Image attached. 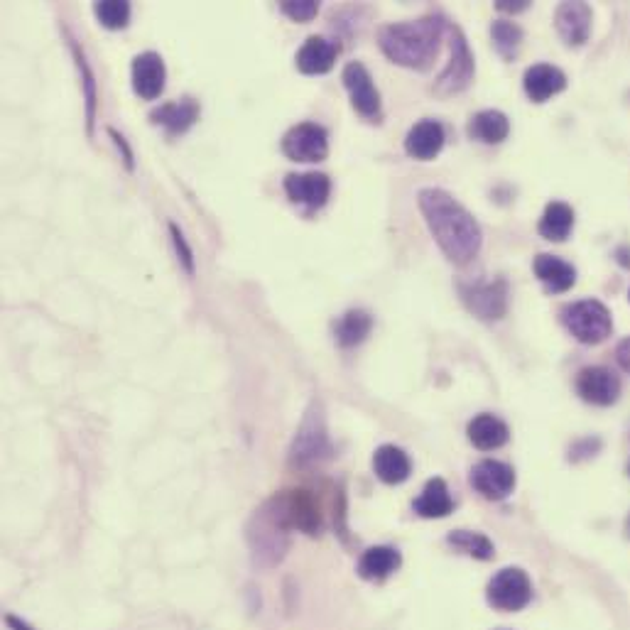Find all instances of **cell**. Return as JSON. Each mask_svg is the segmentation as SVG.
Masks as SVG:
<instances>
[{
    "label": "cell",
    "mask_w": 630,
    "mask_h": 630,
    "mask_svg": "<svg viewBox=\"0 0 630 630\" xmlns=\"http://www.w3.org/2000/svg\"><path fill=\"white\" fill-rule=\"evenodd\" d=\"M417 204L437 246L454 265H469L479 255L483 246L479 221L464 204L456 202L452 194L427 187L417 194Z\"/></svg>",
    "instance_id": "1"
},
{
    "label": "cell",
    "mask_w": 630,
    "mask_h": 630,
    "mask_svg": "<svg viewBox=\"0 0 630 630\" xmlns=\"http://www.w3.org/2000/svg\"><path fill=\"white\" fill-rule=\"evenodd\" d=\"M449 23L439 15L410 20V23H390L378 30V47L385 57L398 67L427 72L442 50V37Z\"/></svg>",
    "instance_id": "2"
},
{
    "label": "cell",
    "mask_w": 630,
    "mask_h": 630,
    "mask_svg": "<svg viewBox=\"0 0 630 630\" xmlns=\"http://www.w3.org/2000/svg\"><path fill=\"white\" fill-rule=\"evenodd\" d=\"M248 545H251V555L255 567L270 569L282 562L287 547H290V525L285 523L278 496L265 501L253 513L251 523H248Z\"/></svg>",
    "instance_id": "3"
},
{
    "label": "cell",
    "mask_w": 630,
    "mask_h": 630,
    "mask_svg": "<svg viewBox=\"0 0 630 630\" xmlns=\"http://www.w3.org/2000/svg\"><path fill=\"white\" fill-rule=\"evenodd\" d=\"M562 322L579 344L596 346L606 341L613 331L611 312L599 300H581L562 309Z\"/></svg>",
    "instance_id": "4"
},
{
    "label": "cell",
    "mask_w": 630,
    "mask_h": 630,
    "mask_svg": "<svg viewBox=\"0 0 630 630\" xmlns=\"http://www.w3.org/2000/svg\"><path fill=\"white\" fill-rule=\"evenodd\" d=\"M331 454L327 422H324V412L319 403L309 405L307 415H304L300 429L295 434V442L290 449V464L295 469H309V466L319 464Z\"/></svg>",
    "instance_id": "5"
},
{
    "label": "cell",
    "mask_w": 630,
    "mask_h": 630,
    "mask_svg": "<svg viewBox=\"0 0 630 630\" xmlns=\"http://www.w3.org/2000/svg\"><path fill=\"white\" fill-rule=\"evenodd\" d=\"M449 35H452V42H449V45H452V59H449V64L444 67V72L439 74L437 84H434V94L439 96L461 94V91L474 81L476 72L474 54L469 50V42H466L464 32L456 25H449Z\"/></svg>",
    "instance_id": "6"
},
{
    "label": "cell",
    "mask_w": 630,
    "mask_h": 630,
    "mask_svg": "<svg viewBox=\"0 0 630 630\" xmlns=\"http://www.w3.org/2000/svg\"><path fill=\"white\" fill-rule=\"evenodd\" d=\"M488 604L498 611L515 613L523 611L532 599L530 577L520 567H505L488 584Z\"/></svg>",
    "instance_id": "7"
},
{
    "label": "cell",
    "mask_w": 630,
    "mask_h": 630,
    "mask_svg": "<svg viewBox=\"0 0 630 630\" xmlns=\"http://www.w3.org/2000/svg\"><path fill=\"white\" fill-rule=\"evenodd\" d=\"M459 295L466 307L483 319V322H496L508 312V282H461Z\"/></svg>",
    "instance_id": "8"
},
{
    "label": "cell",
    "mask_w": 630,
    "mask_h": 630,
    "mask_svg": "<svg viewBox=\"0 0 630 630\" xmlns=\"http://www.w3.org/2000/svg\"><path fill=\"white\" fill-rule=\"evenodd\" d=\"M280 148L292 162H324L329 157V133L319 123H297L287 130Z\"/></svg>",
    "instance_id": "9"
},
{
    "label": "cell",
    "mask_w": 630,
    "mask_h": 630,
    "mask_svg": "<svg viewBox=\"0 0 630 630\" xmlns=\"http://www.w3.org/2000/svg\"><path fill=\"white\" fill-rule=\"evenodd\" d=\"M346 91L351 96V106L361 113L363 118H380V91L373 81L366 64L349 62L341 74Z\"/></svg>",
    "instance_id": "10"
},
{
    "label": "cell",
    "mask_w": 630,
    "mask_h": 630,
    "mask_svg": "<svg viewBox=\"0 0 630 630\" xmlns=\"http://www.w3.org/2000/svg\"><path fill=\"white\" fill-rule=\"evenodd\" d=\"M280 510L290 530H300L304 535H317L322 530V510L317 498L309 491H285L278 496Z\"/></svg>",
    "instance_id": "11"
},
{
    "label": "cell",
    "mask_w": 630,
    "mask_h": 630,
    "mask_svg": "<svg viewBox=\"0 0 630 630\" xmlns=\"http://www.w3.org/2000/svg\"><path fill=\"white\" fill-rule=\"evenodd\" d=\"M471 486L481 493L486 501H503L515 488L513 466L496 459H483L471 471Z\"/></svg>",
    "instance_id": "12"
},
{
    "label": "cell",
    "mask_w": 630,
    "mask_h": 630,
    "mask_svg": "<svg viewBox=\"0 0 630 630\" xmlns=\"http://www.w3.org/2000/svg\"><path fill=\"white\" fill-rule=\"evenodd\" d=\"M577 393L584 403L608 407L621 395V380L604 366H586L577 376Z\"/></svg>",
    "instance_id": "13"
},
{
    "label": "cell",
    "mask_w": 630,
    "mask_h": 630,
    "mask_svg": "<svg viewBox=\"0 0 630 630\" xmlns=\"http://www.w3.org/2000/svg\"><path fill=\"white\" fill-rule=\"evenodd\" d=\"M199 116H202V106H199V101L184 96V99L167 101V103H162V106L152 108L150 123L152 126L165 130L167 138H177V135L187 133V130L199 121Z\"/></svg>",
    "instance_id": "14"
},
{
    "label": "cell",
    "mask_w": 630,
    "mask_h": 630,
    "mask_svg": "<svg viewBox=\"0 0 630 630\" xmlns=\"http://www.w3.org/2000/svg\"><path fill=\"white\" fill-rule=\"evenodd\" d=\"M130 79H133V91L143 101L160 99L165 91L167 81V67L165 59L157 52H143L133 59V69H130Z\"/></svg>",
    "instance_id": "15"
},
{
    "label": "cell",
    "mask_w": 630,
    "mask_h": 630,
    "mask_svg": "<svg viewBox=\"0 0 630 630\" xmlns=\"http://www.w3.org/2000/svg\"><path fill=\"white\" fill-rule=\"evenodd\" d=\"M285 192L292 204L322 209L331 194V179L324 172H302L285 177Z\"/></svg>",
    "instance_id": "16"
},
{
    "label": "cell",
    "mask_w": 630,
    "mask_h": 630,
    "mask_svg": "<svg viewBox=\"0 0 630 630\" xmlns=\"http://www.w3.org/2000/svg\"><path fill=\"white\" fill-rule=\"evenodd\" d=\"M341 47L339 42L329 40V37L322 35H312L304 40V45L297 52L295 64L302 74L307 76H317V74H327L334 67L336 57H339Z\"/></svg>",
    "instance_id": "17"
},
{
    "label": "cell",
    "mask_w": 630,
    "mask_h": 630,
    "mask_svg": "<svg viewBox=\"0 0 630 630\" xmlns=\"http://www.w3.org/2000/svg\"><path fill=\"white\" fill-rule=\"evenodd\" d=\"M555 25L569 47H581L591 35V8L586 3H562L555 13Z\"/></svg>",
    "instance_id": "18"
},
{
    "label": "cell",
    "mask_w": 630,
    "mask_h": 630,
    "mask_svg": "<svg viewBox=\"0 0 630 630\" xmlns=\"http://www.w3.org/2000/svg\"><path fill=\"white\" fill-rule=\"evenodd\" d=\"M444 140H447V135H444L442 123L425 118V121L415 123V126L410 128V133H407L405 152L410 157H415V160L429 162L442 152Z\"/></svg>",
    "instance_id": "19"
},
{
    "label": "cell",
    "mask_w": 630,
    "mask_h": 630,
    "mask_svg": "<svg viewBox=\"0 0 630 630\" xmlns=\"http://www.w3.org/2000/svg\"><path fill=\"white\" fill-rule=\"evenodd\" d=\"M523 86L532 103H545L567 89V76L552 64H532L523 76Z\"/></svg>",
    "instance_id": "20"
},
{
    "label": "cell",
    "mask_w": 630,
    "mask_h": 630,
    "mask_svg": "<svg viewBox=\"0 0 630 630\" xmlns=\"http://www.w3.org/2000/svg\"><path fill=\"white\" fill-rule=\"evenodd\" d=\"M64 35H67L69 50H72L74 64H76V69H79L81 94H84V103H86V133H89V138H91L96 128V108H99V84H96V74H94V69H91L89 59H86L84 47H81L79 42L69 35V30H64Z\"/></svg>",
    "instance_id": "21"
},
{
    "label": "cell",
    "mask_w": 630,
    "mask_h": 630,
    "mask_svg": "<svg viewBox=\"0 0 630 630\" xmlns=\"http://www.w3.org/2000/svg\"><path fill=\"white\" fill-rule=\"evenodd\" d=\"M373 471L383 483L388 486H398V483H405L412 474V464L410 456H407L403 449L395 447V444H383V447L376 449L373 454Z\"/></svg>",
    "instance_id": "22"
},
{
    "label": "cell",
    "mask_w": 630,
    "mask_h": 630,
    "mask_svg": "<svg viewBox=\"0 0 630 630\" xmlns=\"http://www.w3.org/2000/svg\"><path fill=\"white\" fill-rule=\"evenodd\" d=\"M532 268H535L537 280H540L550 292H567L572 290L574 282H577V270H574V265L557 258V255L540 253L535 258V263H532Z\"/></svg>",
    "instance_id": "23"
},
{
    "label": "cell",
    "mask_w": 630,
    "mask_h": 630,
    "mask_svg": "<svg viewBox=\"0 0 630 630\" xmlns=\"http://www.w3.org/2000/svg\"><path fill=\"white\" fill-rule=\"evenodd\" d=\"M466 434H469V442L474 444L476 449H481V452H493V449H501L503 444L508 442L510 429L501 417L483 412V415H476L474 420L469 422Z\"/></svg>",
    "instance_id": "24"
},
{
    "label": "cell",
    "mask_w": 630,
    "mask_h": 630,
    "mask_svg": "<svg viewBox=\"0 0 630 630\" xmlns=\"http://www.w3.org/2000/svg\"><path fill=\"white\" fill-rule=\"evenodd\" d=\"M400 564H403V557H400V552L395 547H371V550L363 552L361 559H358V577L366 581H383L393 572H398Z\"/></svg>",
    "instance_id": "25"
},
{
    "label": "cell",
    "mask_w": 630,
    "mask_h": 630,
    "mask_svg": "<svg viewBox=\"0 0 630 630\" xmlns=\"http://www.w3.org/2000/svg\"><path fill=\"white\" fill-rule=\"evenodd\" d=\"M373 329V317L366 309H349L341 314L334 322V339L341 349H353V346L363 344L366 336Z\"/></svg>",
    "instance_id": "26"
},
{
    "label": "cell",
    "mask_w": 630,
    "mask_h": 630,
    "mask_svg": "<svg viewBox=\"0 0 630 630\" xmlns=\"http://www.w3.org/2000/svg\"><path fill=\"white\" fill-rule=\"evenodd\" d=\"M454 510V501L449 496L447 483L442 479H429L422 488L420 498L415 501V513L422 515V518H447Z\"/></svg>",
    "instance_id": "27"
},
{
    "label": "cell",
    "mask_w": 630,
    "mask_h": 630,
    "mask_svg": "<svg viewBox=\"0 0 630 630\" xmlns=\"http://www.w3.org/2000/svg\"><path fill=\"white\" fill-rule=\"evenodd\" d=\"M510 133V121L503 111L496 108H488V111L476 113L469 123V135L474 140H481L486 145H498L508 138Z\"/></svg>",
    "instance_id": "28"
},
{
    "label": "cell",
    "mask_w": 630,
    "mask_h": 630,
    "mask_svg": "<svg viewBox=\"0 0 630 630\" xmlns=\"http://www.w3.org/2000/svg\"><path fill=\"white\" fill-rule=\"evenodd\" d=\"M572 228H574V209L572 206L564 204V202H552V204H547V209H545V214H542L537 231H540V236L547 238V241L562 243V241H567L569 233H572Z\"/></svg>",
    "instance_id": "29"
},
{
    "label": "cell",
    "mask_w": 630,
    "mask_h": 630,
    "mask_svg": "<svg viewBox=\"0 0 630 630\" xmlns=\"http://www.w3.org/2000/svg\"><path fill=\"white\" fill-rule=\"evenodd\" d=\"M491 37L498 54H501L505 62H513V59L518 57L525 35L523 30H520V25H515L513 20H493Z\"/></svg>",
    "instance_id": "30"
},
{
    "label": "cell",
    "mask_w": 630,
    "mask_h": 630,
    "mask_svg": "<svg viewBox=\"0 0 630 630\" xmlns=\"http://www.w3.org/2000/svg\"><path fill=\"white\" fill-rule=\"evenodd\" d=\"M449 545L454 547V550L464 552V555L474 557V559H491L493 557V542L488 540L486 535H481V532H471V530H454L449 532L447 537Z\"/></svg>",
    "instance_id": "31"
},
{
    "label": "cell",
    "mask_w": 630,
    "mask_h": 630,
    "mask_svg": "<svg viewBox=\"0 0 630 630\" xmlns=\"http://www.w3.org/2000/svg\"><path fill=\"white\" fill-rule=\"evenodd\" d=\"M94 13L106 30H126L130 23V3L126 0H103L94 5Z\"/></svg>",
    "instance_id": "32"
},
{
    "label": "cell",
    "mask_w": 630,
    "mask_h": 630,
    "mask_svg": "<svg viewBox=\"0 0 630 630\" xmlns=\"http://www.w3.org/2000/svg\"><path fill=\"white\" fill-rule=\"evenodd\" d=\"M280 10L295 23H309L312 18H317L319 3L317 0H282Z\"/></svg>",
    "instance_id": "33"
},
{
    "label": "cell",
    "mask_w": 630,
    "mask_h": 630,
    "mask_svg": "<svg viewBox=\"0 0 630 630\" xmlns=\"http://www.w3.org/2000/svg\"><path fill=\"white\" fill-rule=\"evenodd\" d=\"M170 236H172V243H175V251L179 255V260H182L184 270H187L189 275H194V253H192V248H189L187 238H184L182 228H179L177 224H170Z\"/></svg>",
    "instance_id": "34"
},
{
    "label": "cell",
    "mask_w": 630,
    "mask_h": 630,
    "mask_svg": "<svg viewBox=\"0 0 630 630\" xmlns=\"http://www.w3.org/2000/svg\"><path fill=\"white\" fill-rule=\"evenodd\" d=\"M108 135H111L113 143H116L118 152H123V162H126L128 170H135V155H133V150H130V145H128L126 135L118 133L116 128H108Z\"/></svg>",
    "instance_id": "35"
},
{
    "label": "cell",
    "mask_w": 630,
    "mask_h": 630,
    "mask_svg": "<svg viewBox=\"0 0 630 630\" xmlns=\"http://www.w3.org/2000/svg\"><path fill=\"white\" fill-rule=\"evenodd\" d=\"M616 361H618V366L623 368V371L630 373V336H628V339H623L621 344H618Z\"/></svg>",
    "instance_id": "36"
},
{
    "label": "cell",
    "mask_w": 630,
    "mask_h": 630,
    "mask_svg": "<svg viewBox=\"0 0 630 630\" xmlns=\"http://www.w3.org/2000/svg\"><path fill=\"white\" fill-rule=\"evenodd\" d=\"M528 0H518V3H510V0H498L496 8L501 10V13H523V10H528Z\"/></svg>",
    "instance_id": "37"
},
{
    "label": "cell",
    "mask_w": 630,
    "mask_h": 630,
    "mask_svg": "<svg viewBox=\"0 0 630 630\" xmlns=\"http://www.w3.org/2000/svg\"><path fill=\"white\" fill-rule=\"evenodd\" d=\"M8 626L15 628V630H32L30 626H27V623H23L20 618H15V616H8Z\"/></svg>",
    "instance_id": "38"
},
{
    "label": "cell",
    "mask_w": 630,
    "mask_h": 630,
    "mask_svg": "<svg viewBox=\"0 0 630 630\" xmlns=\"http://www.w3.org/2000/svg\"><path fill=\"white\" fill-rule=\"evenodd\" d=\"M618 260H621L623 268H630V251H628V248H618Z\"/></svg>",
    "instance_id": "39"
},
{
    "label": "cell",
    "mask_w": 630,
    "mask_h": 630,
    "mask_svg": "<svg viewBox=\"0 0 630 630\" xmlns=\"http://www.w3.org/2000/svg\"><path fill=\"white\" fill-rule=\"evenodd\" d=\"M626 530H628V535H630V518H628V523H626Z\"/></svg>",
    "instance_id": "40"
},
{
    "label": "cell",
    "mask_w": 630,
    "mask_h": 630,
    "mask_svg": "<svg viewBox=\"0 0 630 630\" xmlns=\"http://www.w3.org/2000/svg\"><path fill=\"white\" fill-rule=\"evenodd\" d=\"M628 474H630V464H628Z\"/></svg>",
    "instance_id": "41"
}]
</instances>
